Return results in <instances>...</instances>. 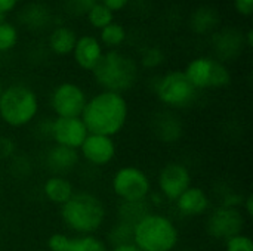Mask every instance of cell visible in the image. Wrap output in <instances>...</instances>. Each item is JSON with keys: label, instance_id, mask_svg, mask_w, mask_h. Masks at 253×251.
I'll list each match as a JSON object with an SVG mask.
<instances>
[{"label": "cell", "instance_id": "obj_35", "mask_svg": "<svg viewBox=\"0 0 253 251\" xmlns=\"http://www.w3.org/2000/svg\"><path fill=\"white\" fill-rule=\"evenodd\" d=\"M248 46H252V43H253V33H252V30H249L248 31Z\"/></svg>", "mask_w": 253, "mask_h": 251}, {"label": "cell", "instance_id": "obj_11", "mask_svg": "<svg viewBox=\"0 0 253 251\" xmlns=\"http://www.w3.org/2000/svg\"><path fill=\"white\" fill-rule=\"evenodd\" d=\"M159 194L168 200L175 201L185 189L191 186V173L188 167L179 161L168 163L162 167L157 176Z\"/></svg>", "mask_w": 253, "mask_h": 251}, {"label": "cell", "instance_id": "obj_23", "mask_svg": "<svg viewBox=\"0 0 253 251\" xmlns=\"http://www.w3.org/2000/svg\"><path fill=\"white\" fill-rule=\"evenodd\" d=\"M84 16L87 22L96 30H102L104 27H107L108 24L114 21V13L110 9H107L104 4H101L99 1H96Z\"/></svg>", "mask_w": 253, "mask_h": 251}, {"label": "cell", "instance_id": "obj_5", "mask_svg": "<svg viewBox=\"0 0 253 251\" xmlns=\"http://www.w3.org/2000/svg\"><path fill=\"white\" fill-rule=\"evenodd\" d=\"M178 243L179 229L165 215L150 212L133 226V244L141 251H173Z\"/></svg>", "mask_w": 253, "mask_h": 251}, {"label": "cell", "instance_id": "obj_19", "mask_svg": "<svg viewBox=\"0 0 253 251\" xmlns=\"http://www.w3.org/2000/svg\"><path fill=\"white\" fill-rule=\"evenodd\" d=\"M77 41L76 31L68 25H58L55 27L49 37H47V46L52 53L58 56H68L73 53V49Z\"/></svg>", "mask_w": 253, "mask_h": 251}, {"label": "cell", "instance_id": "obj_29", "mask_svg": "<svg viewBox=\"0 0 253 251\" xmlns=\"http://www.w3.org/2000/svg\"><path fill=\"white\" fill-rule=\"evenodd\" d=\"M98 0H64L65 7L73 15H86Z\"/></svg>", "mask_w": 253, "mask_h": 251}, {"label": "cell", "instance_id": "obj_22", "mask_svg": "<svg viewBox=\"0 0 253 251\" xmlns=\"http://www.w3.org/2000/svg\"><path fill=\"white\" fill-rule=\"evenodd\" d=\"M148 201H141V203H122L119 207V220L126 222L130 225H136L144 216L150 213V206L147 204Z\"/></svg>", "mask_w": 253, "mask_h": 251}, {"label": "cell", "instance_id": "obj_4", "mask_svg": "<svg viewBox=\"0 0 253 251\" xmlns=\"http://www.w3.org/2000/svg\"><path fill=\"white\" fill-rule=\"evenodd\" d=\"M39 111V96L30 86L13 83L3 87L0 93V120L7 127H27L36 120Z\"/></svg>", "mask_w": 253, "mask_h": 251}, {"label": "cell", "instance_id": "obj_21", "mask_svg": "<svg viewBox=\"0 0 253 251\" xmlns=\"http://www.w3.org/2000/svg\"><path fill=\"white\" fill-rule=\"evenodd\" d=\"M126 37H127L126 28L122 24L113 21L107 27L99 30L98 38H99L101 44L110 50V49H119L126 41Z\"/></svg>", "mask_w": 253, "mask_h": 251}, {"label": "cell", "instance_id": "obj_31", "mask_svg": "<svg viewBox=\"0 0 253 251\" xmlns=\"http://www.w3.org/2000/svg\"><path fill=\"white\" fill-rule=\"evenodd\" d=\"M236 10L242 16H251L253 13V0H233Z\"/></svg>", "mask_w": 253, "mask_h": 251}, {"label": "cell", "instance_id": "obj_26", "mask_svg": "<svg viewBox=\"0 0 253 251\" xmlns=\"http://www.w3.org/2000/svg\"><path fill=\"white\" fill-rule=\"evenodd\" d=\"M24 21L30 27H42L47 21V12L40 4L27 6V9L24 12Z\"/></svg>", "mask_w": 253, "mask_h": 251}, {"label": "cell", "instance_id": "obj_7", "mask_svg": "<svg viewBox=\"0 0 253 251\" xmlns=\"http://www.w3.org/2000/svg\"><path fill=\"white\" fill-rule=\"evenodd\" d=\"M199 90L188 81L184 71L173 70L163 74L156 83V96L157 99L169 108L181 109L190 107Z\"/></svg>", "mask_w": 253, "mask_h": 251}, {"label": "cell", "instance_id": "obj_2", "mask_svg": "<svg viewBox=\"0 0 253 251\" xmlns=\"http://www.w3.org/2000/svg\"><path fill=\"white\" fill-rule=\"evenodd\" d=\"M64 225L76 235H95L107 220L104 201L92 192H74L59 210Z\"/></svg>", "mask_w": 253, "mask_h": 251}, {"label": "cell", "instance_id": "obj_3", "mask_svg": "<svg viewBox=\"0 0 253 251\" xmlns=\"http://www.w3.org/2000/svg\"><path fill=\"white\" fill-rule=\"evenodd\" d=\"M92 74L96 84L102 90L123 95L136 84L139 77V65L123 50L110 49L104 52Z\"/></svg>", "mask_w": 253, "mask_h": 251}, {"label": "cell", "instance_id": "obj_27", "mask_svg": "<svg viewBox=\"0 0 253 251\" xmlns=\"http://www.w3.org/2000/svg\"><path fill=\"white\" fill-rule=\"evenodd\" d=\"M225 251H253L252 238L246 234H239L225 241Z\"/></svg>", "mask_w": 253, "mask_h": 251}, {"label": "cell", "instance_id": "obj_36", "mask_svg": "<svg viewBox=\"0 0 253 251\" xmlns=\"http://www.w3.org/2000/svg\"><path fill=\"white\" fill-rule=\"evenodd\" d=\"M1 90H3V86H1V83H0V93H1Z\"/></svg>", "mask_w": 253, "mask_h": 251}, {"label": "cell", "instance_id": "obj_28", "mask_svg": "<svg viewBox=\"0 0 253 251\" xmlns=\"http://www.w3.org/2000/svg\"><path fill=\"white\" fill-rule=\"evenodd\" d=\"M163 52L159 47H148L142 52L141 64L145 68H157L163 62Z\"/></svg>", "mask_w": 253, "mask_h": 251}, {"label": "cell", "instance_id": "obj_16", "mask_svg": "<svg viewBox=\"0 0 253 251\" xmlns=\"http://www.w3.org/2000/svg\"><path fill=\"white\" fill-rule=\"evenodd\" d=\"M175 206L184 217H199L209 212L211 198L202 186L191 185L175 200Z\"/></svg>", "mask_w": 253, "mask_h": 251}, {"label": "cell", "instance_id": "obj_34", "mask_svg": "<svg viewBox=\"0 0 253 251\" xmlns=\"http://www.w3.org/2000/svg\"><path fill=\"white\" fill-rule=\"evenodd\" d=\"M108 251H141L133 243L129 244H120V246H114L111 249H108Z\"/></svg>", "mask_w": 253, "mask_h": 251}, {"label": "cell", "instance_id": "obj_17", "mask_svg": "<svg viewBox=\"0 0 253 251\" xmlns=\"http://www.w3.org/2000/svg\"><path fill=\"white\" fill-rule=\"evenodd\" d=\"M46 166L53 175H61L71 172L80 161V154L77 149L53 145L46 152Z\"/></svg>", "mask_w": 253, "mask_h": 251}, {"label": "cell", "instance_id": "obj_10", "mask_svg": "<svg viewBox=\"0 0 253 251\" xmlns=\"http://www.w3.org/2000/svg\"><path fill=\"white\" fill-rule=\"evenodd\" d=\"M246 217L237 207L219 206L206 219V232L209 237L227 241L239 234H243Z\"/></svg>", "mask_w": 253, "mask_h": 251}, {"label": "cell", "instance_id": "obj_25", "mask_svg": "<svg viewBox=\"0 0 253 251\" xmlns=\"http://www.w3.org/2000/svg\"><path fill=\"white\" fill-rule=\"evenodd\" d=\"M108 241L114 246H120V244H129L133 243V225L126 223V222H117L108 235Z\"/></svg>", "mask_w": 253, "mask_h": 251}, {"label": "cell", "instance_id": "obj_14", "mask_svg": "<svg viewBox=\"0 0 253 251\" xmlns=\"http://www.w3.org/2000/svg\"><path fill=\"white\" fill-rule=\"evenodd\" d=\"M49 251H108L107 243L96 235H67L64 232L52 234L47 238Z\"/></svg>", "mask_w": 253, "mask_h": 251}, {"label": "cell", "instance_id": "obj_18", "mask_svg": "<svg viewBox=\"0 0 253 251\" xmlns=\"http://www.w3.org/2000/svg\"><path fill=\"white\" fill-rule=\"evenodd\" d=\"M74 186L73 183L61 175H52L49 176L44 183H43V195L44 198L55 204V206H62L65 204L73 195H74Z\"/></svg>", "mask_w": 253, "mask_h": 251}, {"label": "cell", "instance_id": "obj_12", "mask_svg": "<svg viewBox=\"0 0 253 251\" xmlns=\"http://www.w3.org/2000/svg\"><path fill=\"white\" fill-rule=\"evenodd\" d=\"M49 135L55 145L79 151L89 132L80 117H55L49 126Z\"/></svg>", "mask_w": 253, "mask_h": 251}, {"label": "cell", "instance_id": "obj_8", "mask_svg": "<svg viewBox=\"0 0 253 251\" xmlns=\"http://www.w3.org/2000/svg\"><path fill=\"white\" fill-rule=\"evenodd\" d=\"M111 188L122 203L147 201L153 191L148 175L136 166L120 167L111 179Z\"/></svg>", "mask_w": 253, "mask_h": 251}, {"label": "cell", "instance_id": "obj_32", "mask_svg": "<svg viewBox=\"0 0 253 251\" xmlns=\"http://www.w3.org/2000/svg\"><path fill=\"white\" fill-rule=\"evenodd\" d=\"M19 0H0V15L4 16L10 12H13L18 6Z\"/></svg>", "mask_w": 253, "mask_h": 251}, {"label": "cell", "instance_id": "obj_37", "mask_svg": "<svg viewBox=\"0 0 253 251\" xmlns=\"http://www.w3.org/2000/svg\"><path fill=\"white\" fill-rule=\"evenodd\" d=\"M1 21H3V16H1V15H0V22H1Z\"/></svg>", "mask_w": 253, "mask_h": 251}, {"label": "cell", "instance_id": "obj_9", "mask_svg": "<svg viewBox=\"0 0 253 251\" xmlns=\"http://www.w3.org/2000/svg\"><path fill=\"white\" fill-rule=\"evenodd\" d=\"M86 102V92L74 81L56 84L49 96V105L55 117H80Z\"/></svg>", "mask_w": 253, "mask_h": 251}, {"label": "cell", "instance_id": "obj_20", "mask_svg": "<svg viewBox=\"0 0 253 251\" xmlns=\"http://www.w3.org/2000/svg\"><path fill=\"white\" fill-rule=\"evenodd\" d=\"M154 132L160 141H163L166 143H172L181 138L182 124L175 114L166 111V112H162L160 115H157V118L154 121Z\"/></svg>", "mask_w": 253, "mask_h": 251}, {"label": "cell", "instance_id": "obj_15", "mask_svg": "<svg viewBox=\"0 0 253 251\" xmlns=\"http://www.w3.org/2000/svg\"><path fill=\"white\" fill-rule=\"evenodd\" d=\"M104 46L99 38L92 34H83L77 37L76 46L73 49V59L83 71L92 72L104 55Z\"/></svg>", "mask_w": 253, "mask_h": 251}, {"label": "cell", "instance_id": "obj_30", "mask_svg": "<svg viewBox=\"0 0 253 251\" xmlns=\"http://www.w3.org/2000/svg\"><path fill=\"white\" fill-rule=\"evenodd\" d=\"M98 1L101 4H104L107 9H110L113 13H117V12H122L123 9H126L130 0H98Z\"/></svg>", "mask_w": 253, "mask_h": 251}, {"label": "cell", "instance_id": "obj_6", "mask_svg": "<svg viewBox=\"0 0 253 251\" xmlns=\"http://www.w3.org/2000/svg\"><path fill=\"white\" fill-rule=\"evenodd\" d=\"M185 77L197 90L224 89L231 83V72L228 67L211 56H197L191 59L185 70Z\"/></svg>", "mask_w": 253, "mask_h": 251}, {"label": "cell", "instance_id": "obj_1", "mask_svg": "<svg viewBox=\"0 0 253 251\" xmlns=\"http://www.w3.org/2000/svg\"><path fill=\"white\" fill-rule=\"evenodd\" d=\"M129 117V105L123 95L101 90L87 98L84 109L80 115L86 129L92 135L114 138L126 126Z\"/></svg>", "mask_w": 253, "mask_h": 251}, {"label": "cell", "instance_id": "obj_24", "mask_svg": "<svg viewBox=\"0 0 253 251\" xmlns=\"http://www.w3.org/2000/svg\"><path fill=\"white\" fill-rule=\"evenodd\" d=\"M19 40V33L16 25L7 21L0 22V53L10 52Z\"/></svg>", "mask_w": 253, "mask_h": 251}, {"label": "cell", "instance_id": "obj_13", "mask_svg": "<svg viewBox=\"0 0 253 251\" xmlns=\"http://www.w3.org/2000/svg\"><path fill=\"white\" fill-rule=\"evenodd\" d=\"M80 157L92 166H108L117 154V145L114 138L89 133L82 146L79 148Z\"/></svg>", "mask_w": 253, "mask_h": 251}, {"label": "cell", "instance_id": "obj_33", "mask_svg": "<svg viewBox=\"0 0 253 251\" xmlns=\"http://www.w3.org/2000/svg\"><path fill=\"white\" fill-rule=\"evenodd\" d=\"M245 209L242 210V212H245L246 213V216H252L253 215V197L252 195H248L245 200H243V204H242Z\"/></svg>", "mask_w": 253, "mask_h": 251}]
</instances>
